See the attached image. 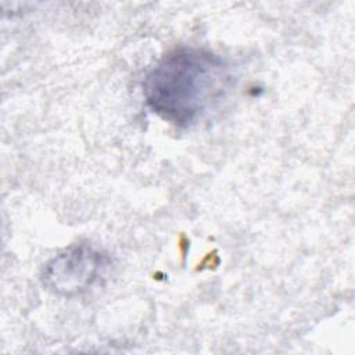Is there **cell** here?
<instances>
[{"mask_svg":"<svg viewBox=\"0 0 355 355\" xmlns=\"http://www.w3.org/2000/svg\"><path fill=\"white\" fill-rule=\"evenodd\" d=\"M107 257L97 248L79 244L72 245L54 258L43 269V283L53 293L72 297L87 291L101 276Z\"/></svg>","mask_w":355,"mask_h":355,"instance_id":"2","label":"cell"},{"mask_svg":"<svg viewBox=\"0 0 355 355\" xmlns=\"http://www.w3.org/2000/svg\"><path fill=\"white\" fill-rule=\"evenodd\" d=\"M225 61L204 49L179 47L168 51L143 82L146 104L176 126L201 119L225 93L229 83Z\"/></svg>","mask_w":355,"mask_h":355,"instance_id":"1","label":"cell"}]
</instances>
